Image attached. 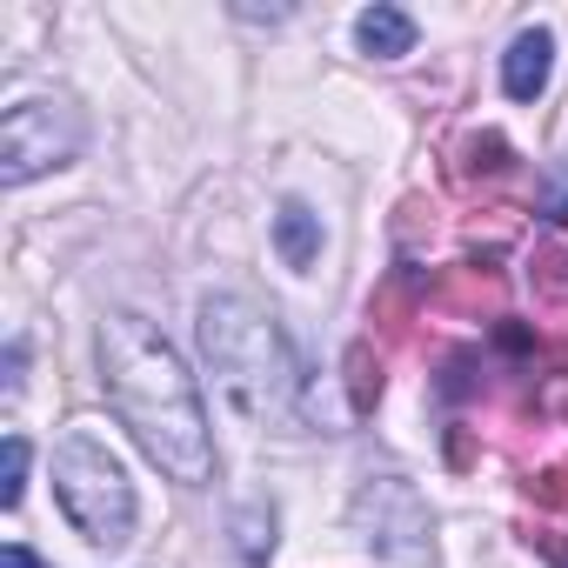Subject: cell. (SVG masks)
Segmentation results:
<instances>
[{
    "instance_id": "cell-1",
    "label": "cell",
    "mask_w": 568,
    "mask_h": 568,
    "mask_svg": "<svg viewBox=\"0 0 568 568\" xmlns=\"http://www.w3.org/2000/svg\"><path fill=\"white\" fill-rule=\"evenodd\" d=\"M94 355H101V388L121 415V428L141 442V455L174 475L181 488H207L214 481V428H207V402H201V382L187 375L181 348L114 308L101 315V335H94Z\"/></svg>"
},
{
    "instance_id": "cell-2",
    "label": "cell",
    "mask_w": 568,
    "mask_h": 568,
    "mask_svg": "<svg viewBox=\"0 0 568 568\" xmlns=\"http://www.w3.org/2000/svg\"><path fill=\"white\" fill-rule=\"evenodd\" d=\"M194 335H201V362L221 382V395L234 402V415H247L254 428H295L302 422V362L261 302L201 295Z\"/></svg>"
},
{
    "instance_id": "cell-3",
    "label": "cell",
    "mask_w": 568,
    "mask_h": 568,
    "mask_svg": "<svg viewBox=\"0 0 568 568\" xmlns=\"http://www.w3.org/2000/svg\"><path fill=\"white\" fill-rule=\"evenodd\" d=\"M54 501H61V515L74 521L81 541H94V548H128L134 541V481L94 428H74L54 448Z\"/></svg>"
},
{
    "instance_id": "cell-4",
    "label": "cell",
    "mask_w": 568,
    "mask_h": 568,
    "mask_svg": "<svg viewBox=\"0 0 568 568\" xmlns=\"http://www.w3.org/2000/svg\"><path fill=\"white\" fill-rule=\"evenodd\" d=\"M81 141H88V121L81 108L54 101V94H28L0 114V187H28L68 161H81Z\"/></svg>"
},
{
    "instance_id": "cell-5",
    "label": "cell",
    "mask_w": 568,
    "mask_h": 568,
    "mask_svg": "<svg viewBox=\"0 0 568 568\" xmlns=\"http://www.w3.org/2000/svg\"><path fill=\"white\" fill-rule=\"evenodd\" d=\"M355 528H362L375 561H395V568L428 561V501L402 475H368L355 488Z\"/></svg>"
},
{
    "instance_id": "cell-6",
    "label": "cell",
    "mask_w": 568,
    "mask_h": 568,
    "mask_svg": "<svg viewBox=\"0 0 568 568\" xmlns=\"http://www.w3.org/2000/svg\"><path fill=\"white\" fill-rule=\"evenodd\" d=\"M548 74H555V34H548V28H521V34L508 41V54H501V88H508V101H535V94L548 88Z\"/></svg>"
},
{
    "instance_id": "cell-7",
    "label": "cell",
    "mask_w": 568,
    "mask_h": 568,
    "mask_svg": "<svg viewBox=\"0 0 568 568\" xmlns=\"http://www.w3.org/2000/svg\"><path fill=\"white\" fill-rule=\"evenodd\" d=\"M274 254L288 261L295 274L315 267V254H322V214H315L308 201H281V207H274Z\"/></svg>"
},
{
    "instance_id": "cell-8",
    "label": "cell",
    "mask_w": 568,
    "mask_h": 568,
    "mask_svg": "<svg viewBox=\"0 0 568 568\" xmlns=\"http://www.w3.org/2000/svg\"><path fill=\"white\" fill-rule=\"evenodd\" d=\"M415 14H402V8H362L355 14V41H362V54H375V61H402V54H415Z\"/></svg>"
},
{
    "instance_id": "cell-9",
    "label": "cell",
    "mask_w": 568,
    "mask_h": 568,
    "mask_svg": "<svg viewBox=\"0 0 568 568\" xmlns=\"http://www.w3.org/2000/svg\"><path fill=\"white\" fill-rule=\"evenodd\" d=\"M28 462H34L28 435H8V442H0V508H21V495H28Z\"/></svg>"
},
{
    "instance_id": "cell-10",
    "label": "cell",
    "mask_w": 568,
    "mask_h": 568,
    "mask_svg": "<svg viewBox=\"0 0 568 568\" xmlns=\"http://www.w3.org/2000/svg\"><path fill=\"white\" fill-rule=\"evenodd\" d=\"M21 368H28V342L14 335V342H8V402H14V395H21V382H28Z\"/></svg>"
},
{
    "instance_id": "cell-11",
    "label": "cell",
    "mask_w": 568,
    "mask_h": 568,
    "mask_svg": "<svg viewBox=\"0 0 568 568\" xmlns=\"http://www.w3.org/2000/svg\"><path fill=\"white\" fill-rule=\"evenodd\" d=\"M0 568H48V561H41L28 541H8V548H0Z\"/></svg>"
}]
</instances>
